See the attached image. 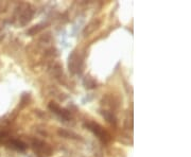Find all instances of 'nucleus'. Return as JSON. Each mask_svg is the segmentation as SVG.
Instances as JSON below:
<instances>
[{"instance_id": "f257e3e1", "label": "nucleus", "mask_w": 191, "mask_h": 157, "mask_svg": "<svg viewBox=\"0 0 191 157\" xmlns=\"http://www.w3.org/2000/svg\"><path fill=\"white\" fill-rule=\"evenodd\" d=\"M84 125H85L89 131H92L94 135L98 136L99 139H101V140L104 141V142H106V141H108L111 139L109 134L98 123H94V122H86Z\"/></svg>"}, {"instance_id": "f03ea898", "label": "nucleus", "mask_w": 191, "mask_h": 157, "mask_svg": "<svg viewBox=\"0 0 191 157\" xmlns=\"http://www.w3.org/2000/svg\"><path fill=\"white\" fill-rule=\"evenodd\" d=\"M49 108H50V110H52L53 113H55L56 115H58V116L62 117V118L65 119V120H69V119L71 118V115H70L69 112H67V110L64 109V108H61L54 102H50Z\"/></svg>"}, {"instance_id": "7ed1b4c3", "label": "nucleus", "mask_w": 191, "mask_h": 157, "mask_svg": "<svg viewBox=\"0 0 191 157\" xmlns=\"http://www.w3.org/2000/svg\"><path fill=\"white\" fill-rule=\"evenodd\" d=\"M32 16H33V11L28 6V8L26 9V11L21 14V16H20V23H21L22 26L27 25V23L31 20Z\"/></svg>"}, {"instance_id": "20e7f679", "label": "nucleus", "mask_w": 191, "mask_h": 157, "mask_svg": "<svg viewBox=\"0 0 191 157\" xmlns=\"http://www.w3.org/2000/svg\"><path fill=\"white\" fill-rule=\"evenodd\" d=\"M9 144H10V146H11V148H13V149L20 150V151H23V150L27 148L23 142H21V141H18V140H12V141H10V142H9Z\"/></svg>"}, {"instance_id": "39448f33", "label": "nucleus", "mask_w": 191, "mask_h": 157, "mask_svg": "<svg viewBox=\"0 0 191 157\" xmlns=\"http://www.w3.org/2000/svg\"><path fill=\"white\" fill-rule=\"evenodd\" d=\"M102 115H103V117L107 120L109 123H111V124H116V117L114 116L113 114L111 113V112H107V110H103L102 112Z\"/></svg>"}]
</instances>
